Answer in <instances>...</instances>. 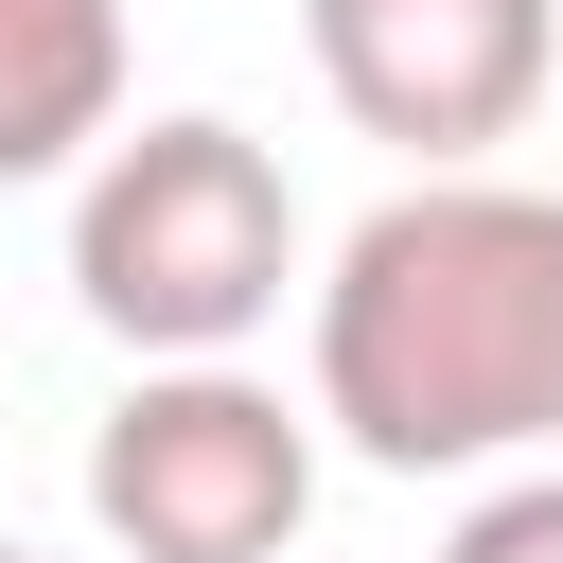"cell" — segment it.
Listing matches in <instances>:
<instances>
[{"label": "cell", "instance_id": "cell-2", "mask_svg": "<svg viewBox=\"0 0 563 563\" xmlns=\"http://www.w3.org/2000/svg\"><path fill=\"white\" fill-rule=\"evenodd\" d=\"M317 282L282 158L229 106H158L70 176V317L123 369H246V334Z\"/></svg>", "mask_w": 563, "mask_h": 563}, {"label": "cell", "instance_id": "cell-3", "mask_svg": "<svg viewBox=\"0 0 563 563\" xmlns=\"http://www.w3.org/2000/svg\"><path fill=\"white\" fill-rule=\"evenodd\" d=\"M88 528L123 563H282L317 528V405L264 369H123L88 422Z\"/></svg>", "mask_w": 563, "mask_h": 563}, {"label": "cell", "instance_id": "cell-4", "mask_svg": "<svg viewBox=\"0 0 563 563\" xmlns=\"http://www.w3.org/2000/svg\"><path fill=\"white\" fill-rule=\"evenodd\" d=\"M299 53L352 141L493 176V141H528V106L563 88V0H299Z\"/></svg>", "mask_w": 563, "mask_h": 563}, {"label": "cell", "instance_id": "cell-6", "mask_svg": "<svg viewBox=\"0 0 563 563\" xmlns=\"http://www.w3.org/2000/svg\"><path fill=\"white\" fill-rule=\"evenodd\" d=\"M440 563H563V457H528V475H493L457 528H440Z\"/></svg>", "mask_w": 563, "mask_h": 563}, {"label": "cell", "instance_id": "cell-7", "mask_svg": "<svg viewBox=\"0 0 563 563\" xmlns=\"http://www.w3.org/2000/svg\"><path fill=\"white\" fill-rule=\"evenodd\" d=\"M0 563H35V545H0Z\"/></svg>", "mask_w": 563, "mask_h": 563}, {"label": "cell", "instance_id": "cell-1", "mask_svg": "<svg viewBox=\"0 0 563 563\" xmlns=\"http://www.w3.org/2000/svg\"><path fill=\"white\" fill-rule=\"evenodd\" d=\"M317 440L369 475H528L563 440V194L405 176L299 282Z\"/></svg>", "mask_w": 563, "mask_h": 563}, {"label": "cell", "instance_id": "cell-5", "mask_svg": "<svg viewBox=\"0 0 563 563\" xmlns=\"http://www.w3.org/2000/svg\"><path fill=\"white\" fill-rule=\"evenodd\" d=\"M123 141V0H0V194Z\"/></svg>", "mask_w": 563, "mask_h": 563}]
</instances>
